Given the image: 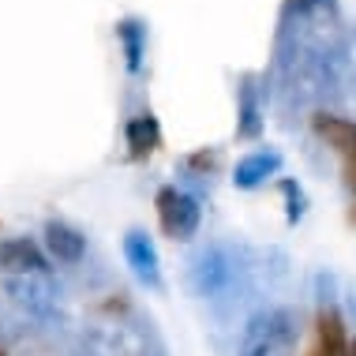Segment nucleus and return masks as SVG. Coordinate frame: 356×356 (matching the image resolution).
<instances>
[{"mask_svg":"<svg viewBox=\"0 0 356 356\" xmlns=\"http://www.w3.org/2000/svg\"><path fill=\"white\" fill-rule=\"evenodd\" d=\"M124 259H128L131 274H136L147 289H161V259H158V248H154L150 233L128 229V233H124Z\"/></svg>","mask_w":356,"mask_h":356,"instance_id":"3","label":"nucleus"},{"mask_svg":"<svg viewBox=\"0 0 356 356\" xmlns=\"http://www.w3.org/2000/svg\"><path fill=\"white\" fill-rule=\"evenodd\" d=\"M296 341H300V312L270 307L244 326L236 356H293Z\"/></svg>","mask_w":356,"mask_h":356,"instance_id":"1","label":"nucleus"},{"mask_svg":"<svg viewBox=\"0 0 356 356\" xmlns=\"http://www.w3.org/2000/svg\"><path fill=\"white\" fill-rule=\"evenodd\" d=\"M154 203H158V221H161V229H165V236H172V240H191V236L199 233L203 207H199V199H191L188 191H180V188H161Z\"/></svg>","mask_w":356,"mask_h":356,"instance_id":"2","label":"nucleus"},{"mask_svg":"<svg viewBox=\"0 0 356 356\" xmlns=\"http://www.w3.org/2000/svg\"><path fill=\"white\" fill-rule=\"evenodd\" d=\"M349 356H356V341H353V345H349Z\"/></svg>","mask_w":356,"mask_h":356,"instance_id":"14","label":"nucleus"},{"mask_svg":"<svg viewBox=\"0 0 356 356\" xmlns=\"http://www.w3.org/2000/svg\"><path fill=\"white\" fill-rule=\"evenodd\" d=\"M282 195H285V221L289 225H300L307 214V195L296 180H282Z\"/></svg>","mask_w":356,"mask_h":356,"instance_id":"11","label":"nucleus"},{"mask_svg":"<svg viewBox=\"0 0 356 356\" xmlns=\"http://www.w3.org/2000/svg\"><path fill=\"white\" fill-rule=\"evenodd\" d=\"M0 356H8V353H4V349H0Z\"/></svg>","mask_w":356,"mask_h":356,"instance_id":"16","label":"nucleus"},{"mask_svg":"<svg viewBox=\"0 0 356 356\" xmlns=\"http://www.w3.org/2000/svg\"><path fill=\"white\" fill-rule=\"evenodd\" d=\"M158 143H161V131H158V120L154 117H136L128 124V147L136 158H147V154L158 150Z\"/></svg>","mask_w":356,"mask_h":356,"instance_id":"10","label":"nucleus"},{"mask_svg":"<svg viewBox=\"0 0 356 356\" xmlns=\"http://www.w3.org/2000/svg\"><path fill=\"white\" fill-rule=\"evenodd\" d=\"M277 169H282V154L277 150H255V154H248V158L236 161L233 184L240 191H252L259 184H266L270 177H277Z\"/></svg>","mask_w":356,"mask_h":356,"instance_id":"8","label":"nucleus"},{"mask_svg":"<svg viewBox=\"0 0 356 356\" xmlns=\"http://www.w3.org/2000/svg\"><path fill=\"white\" fill-rule=\"evenodd\" d=\"M45 248H49V255L64 266H75L86 259V236L79 229H72L68 221H49V225H45Z\"/></svg>","mask_w":356,"mask_h":356,"instance_id":"7","label":"nucleus"},{"mask_svg":"<svg viewBox=\"0 0 356 356\" xmlns=\"http://www.w3.org/2000/svg\"><path fill=\"white\" fill-rule=\"evenodd\" d=\"M8 293L19 307H26L31 315H49L56 304V293L49 285V274H19L8 282Z\"/></svg>","mask_w":356,"mask_h":356,"instance_id":"5","label":"nucleus"},{"mask_svg":"<svg viewBox=\"0 0 356 356\" xmlns=\"http://www.w3.org/2000/svg\"><path fill=\"white\" fill-rule=\"evenodd\" d=\"M0 270L4 274H49V263H45L42 248L26 236H8L0 240Z\"/></svg>","mask_w":356,"mask_h":356,"instance_id":"4","label":"nucleus"},{"mask_svg":"<svg viewBox=\"0 0 356 356\" xmlns=\"http://www.w3.org/2000/svg\"><path fill=\"white\" fill-rule=\"evenodd\" d=\"M120 38H124V45H128V64L139 68V31H136V23H124Z\"/></svg>","mask_w":356,"mask_h":356,"instance_id":"12","label":"nucleus"},{"mask_svg":"<svg viewBox=\"0 0 356 356\" xmlns=\"http://www.w3.org/2000/svg\"><path fill=\"white\" fill-rule=\"evenodd\" d=\"M233 277H236V263L229 259L225 248H210V252L199 259V266H195V289L203 296L225 293V289L233 285Z\"/></svg>","mask_w":356,"mask_h":356,"instance_id":"6","label":"nucleus"},{"mask_svg":"<svg viewBox=\"0 0 356 356\" xmlns=\"http://www.w3.org/2000/svg\"><path fill=\"white\" fill-rule=\"evenodd\" d=\"M312 356H323V353H319V349H312Z\"/></svg>","mask_w":356,"mask_h":356,"instance_id":"15","label":"nucleus"},{"mask_svg":"<svg viewBox=\"0 0 356 356\" xmlns=\"http://www.w3.org/2000/svg\"><path fill=\"white\" fill-rule=\"evenodd\" d=\"M345 180H349V188L356 191V158H345Z\"/></svg>","mask_w":356,"mask_h":356,"instance_id":"13","label":"nucleus"},{"mask_svg":"<svg viewBox=\"0 0 356 356\" xmlns=\"http://www.w3.org/2000/svg\"><path fill=\"white\" fill-rule=\"evenodd\" d=\"M315 136H319L326 147H334L338 154H345V158H356V120L319 113V117H315Z\"/></svg>","mask_w":356,"mask_h":356,"instance_id":"9","label":"nucleus"}]
</instances>
